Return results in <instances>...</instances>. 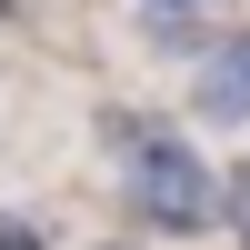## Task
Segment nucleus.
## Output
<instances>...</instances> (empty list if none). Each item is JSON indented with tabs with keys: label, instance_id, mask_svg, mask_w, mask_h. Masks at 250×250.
<instances>
[{
	"label": "nucleus",
	"instance_id": "1",
	"mask_svg": "<svg viewBox=\"0 0 250 250\" xmlns=\"http://www.w3.org/2000/svg\"><path fill=\"white\" fill-rule=\"evenodd\" d=\"M90 140L110 160V200L140 240H220L230 230V160L200 150V120L140 110V100H100Z\"/></svg>",
	"mask_w": 250,
	"mask_h": 250
},
{
	"label": "nucleus",
	"instance_id": "3",
	"mask_svg": "<svg viewBox=\"0 0 250 250\" xmlns=\"http://www.w3.org/2000/svg\"><path fill=\"white\" fill-rule=\"evenodd\" d=\"M130 20H230V0H120Z\"/></svg>",
	"mask_w": 250,
	"mask_h": 250
},
{
	"label": "nucleus",
	"instance_id": "4",
	"mask_svg": "<svg viewBox=\"0 0 250 250\" xmlns=\"http://www.w3.org/2000/svg\"><path fill=\"white\" fill-rule=\"evenodd\" d=\"M0 250H50V220H30V210L0 200Z\"/></svg>",
	"mask_w": 250,
	"mask_h": 250
},
{
	"label": "nucleus",
	"instance_id": "2",
	"mask_svg": "<svg viewBox=\"0 0 250 250\" xmlns=\"http://www.w3.org/2000/svg\"><path fill=\"white\" fill-rule=\"evenodd\" d=\"M180 110H190L200 130H220V140L250 130V20H230V30H220V50L180 80Z\"/></svg>",
	"mask_w": 250,
	"mask_h": 250
},
{
	"label": "nucleus",
	"instance_id": "5",
	"mask_svg": "<svg viewBox=\"0 0 250 250\" xmlns=\"http://www.w3.org/2000/svg\"><path fill=\"white\" fill-rule=\"evenodd\" d=\"M230 240H240V250H250V150H240V160H230Z\"/></svg>",
	"mask_w": 250,
	"mask_h": 250
},
{
	"label": "nucleus",
	"instance_id": "6",
	"mask_svg": "<svg viewBox=\"0 0 250 250\" xmlns=\"http://www.w3.org/2000/svg\"><path fill=\"white\" fill-rule=\"evenodd\" d=\"M0 20H30V0H0Z\"/></svg>",
	"mask_w": 250,
	"mask_h": 250
}]
</instances>
